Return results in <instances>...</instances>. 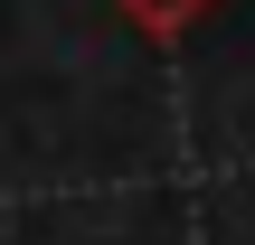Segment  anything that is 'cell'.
Wrapping results in <instances>:
<instances>
[{
	"label": "cell",
	"instance_id": "cell-1",
	"mask_svg": "<svg viewBox=\"0 0 255 245\" xmlns=\"http://www.w3.org/2000/svg\"><path fill=\"white\" fill-rule=\"evenodd\" d=\"M114 9H123V19H132L142 38H189V28H199V19H208L218 0H114Z\"/></svg>",
	"mask_w": 255,
	"mask_h": 245
}]
</instances>
